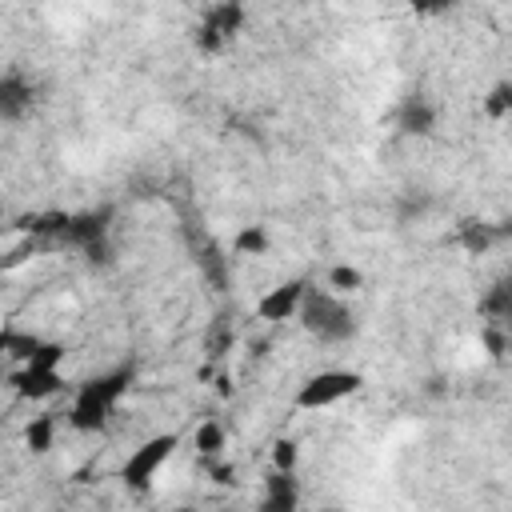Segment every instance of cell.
Wrapping results in <instances>:
<instances>
[{"label":"cell","mask_w":512,"mask_h":512,"mask_svg":"<svg viewBox=\"0 0 512 512\" xmlns=\"http://www.w3.org/2000/svg\"><path fill=\"white\" fill-rule=\"evenodd\" d=\"M128 388H132V372L128 368H112V372L88 376L76 388V396H72L68 424L76 432H100V428H108V416L116 412V404L124 400Z\"/></svg>","instance_id":"1"},{"label":"cell","mask_w":512,"mask_h":512,"mask_svg":"<svg viewBox=\"0 0 512 512\" xmlns=\"http://www.w3.org/2000/svg\"><path fill=\"white\" fill-rule=\"evenodd\" d=\"M296 320H300V328H304L316 344H344V340L356 336V316H352V308H348L340 296L320 292V288H312V284H308V292H304V300H300Z\"/></svg>","instance_id":"2"},{"label":"cell","mask_w":512,"mask_h":512,"mask_svg":"<svg viewBox=\"0 0 512 512\" xmlns=\"http://www.w3.org/2000/svg\"><path fill=\"white\" fill-rule=\"evenodd\" d=\"M176 448H180V436H176V432H156V436H148L144 444H136V448L128 452V460H124V468H120V480H124L132 492H148L152 480L160 476V468L176 456Z\"/></svg>","instance_id":"3"},{"label":"cell","mask_w":512,"mask_h":512,"mask_svg":"<svg viewBox=\"0 0 512 512\" xmlns=\"http://www.w3.org/2000/svg\"><path fill=\"white\" fill-rule=\"evenodd\" d=\"M244 20H248V8L236 4V0L208 4L204 16H200V24H196V32H192V40H196V48L204 56H216V52H224L236 40V32L244 28Z\"/></svg>","instance_id":"4"},{"label":"cell","mask_w":512,"mask_h":512,"mask_svg":"<svg viewBox=\"0 0 512 512\" xmlns=\"http://www.w3.org/2000/svg\"><path fill=\"white\" fill-rule=\"evenodd\" d=\"M364 384L360 372H348V368H324L316 376H308L300 388H296V408L304 412H320V408H332L348 396H356Z\"/></svg>","instance_id":"5"},{"label":"cell","mask_w":512,"mask_h":512,"mask_svg":"<svg viewBox=\"0 0 512 512\" xmlns=\"http://www.w3.org/2000/svg\"><path fill=\"white\" fill-rule=\"evenodd\" d=\"M304 292H308V280H280L276 288H268L256 300V320H264V324H288V320H296Z\"/></svg>","instance_id":"6"},{"label":"cell","mask_w":512,"mask_h":512,"mask_svg":"<svg viewBox=\"0 0 512 512\" xmlns=\"http://www.w3.org/2000/svg\"><path fill=\"white\" fill-rule=\"evenodd\" d=\"M12 392L20 400H52L56 392H64V376L60 368H36V364H24L20 372H12Z\"/></svg>","instance_id":"7"},{"label":"cell","mask_w":512,"mask_h":512,"mask_svg":"<svg viewBox=\"0 0 512 512\" xmlns=\"http://www.w3.org/2000/svg\"><path fill=\"white\" fill-rule=\"evenodd\" d=\"M32 100H36V88L24 72H4L0 76V120H8V124L24 120Z\"/></svg>","instance_id":"8"},{"label":"cell","mask_w":512,"mask_h":512,"mask_svg":"<svg viewBox=\"0 0 512 512\" xmlns=\"http://www.w3.org/2000/svg\"><path fill=\"white\" fill-rule=\"evenodd\" d=\"M256 512H300V480H296V472H268Z\"/></svg>","instance_id":"9"},{"label":"cell","mask_w":512,"mask_h":512,"mask_svg":"<svg viewBox=\"0 0 512 512\" xmlns=\"http://www.w3.org/2000/svg\"><path fill=\"white\" fill-rule=\"evenodd\" d=\"M104 232H108V212H80V216H68L64 220L60 240L92 252L96 244H104Z\"/></svg>","instance_id":"10"},{"label":"cell","mask_w":512,"mask_h":512,"mask_svg":"<svg viewBox=\"0 0 512 512\" xmlns=\"http://www.w3.org/2000/svg\"><path fill=\"white\" fill-rule=\"evenodd\" d=\"M396 124H400V132H408V136H428V132L436 128V108H432L424 96H408V100L400 104V112H396Z\"/></svg>","instance_id":"11"},{"label":"cell","mask_w":512,"mask_h":512,"mask_svg":"<svg viewBox=\"0 0 512 512\" xmlns=\"http://www.w3.org/2000/svg\"><path fill=\"white\" fill-rule=\"evenodd\" d=\"M24 448L32 456H44V452L56 448V416L52 412H40V416H32L24 424Z\"/></svg>","instance_id":"12"},{"label":"cell","mask_w":512,"mask_h":512,"mask_svg":"<svg viewBox=\"0 0 512 512\" xmlns=\"http://www.w3.org/2000/svg\"><path fill=\"white\" fill-rule=\"evenodd\" d=\"M224 444H228V432L220 420H200L196 432H192V448L204 456V460H220L224 456Z\"/></svg>","instance_id":"13"},{"label":"cell","mask_w":512,"mask_h":512,"mask_svg":"<svg viewBox=\"0 0 512 512\" xmlns=\"http://www.w3.org/2000/svg\"><path fill=\"white\" fill-rule=\"evenodd\" d=\"M268 248H272V240H268V228L264 224H244L232 236V252L236 256H264Z\"/></svg>","instance_id":"14"},{"label":"cell","mask_w":512,"mask_h":512,"mask_svg":"<svg viewBox=\"0 0 512 512\" xmlns=\"http://www.w3.org/2000/svg\"><path fill=\"white\" fill-rule=\"evenodd\" d=\"M364 284V272L356 268V264H332L328 268V288H332V296L340 292V296H348V292H356Z\"/></svg>","instance_id":"15"},{"label":"cell","mask_w":512,"mask_h":512,"mask_svg":"<svg viewBox=\"0 0 512 512\" xmlns=\"http://www.w3.org/2000/svg\"><path fill=\"white\" fill-rule=\"evenodd\" d=\"M300 464V444L292 436H276L272 440V472H296Z\"/></svg>","instance_id":"16"},{"label":"cell","mask_w":512,"mask_h":512,"mask_svg":"<svg viewBox=\"0 0 512 512\" xmlns=\"http://www.w3.org/2000/svg\"><path fill=\"white\" fill-rule=\"evenodd\" d=\"M508 308H512V296H508V284H492V292L480 300V312L492 320V324H504V316H508Z\"/></svg>","instance_id":"17"},{"label":"cell","mask_w":512,"mask_h":512,"mask_svg":"<svg viewBox=\"0 0 512 512\" xmlns=\"http://www.w3.org/2000/svg\"><path fill=\"white\" fill-rule=\"evenodd\" d=\"M484 112L492 116V120H504L508 112H512V84H496L492 92H488V100H484Z\"/></svg>","instance_id":"18"},{"label":"cell","mask_w":512,"mask_h":512,"mask_svg":"<svg viewBox=\"0 0 512 512\" xmlns=\"http://www.w3.org/2000/svg\"><path fill=\"white\" fill-rule=\"evenodd\" d=\"M496 228H488V224H464V248L468 252H488L492 244H496Z\"/></svg>","instance_id":"19"},{"label":"cell","mask_w":512,"mask_h":512,"mask_svg":"<svg viewBox=\"0 0 512 512\" xmlns=\"http://www.w3.org/2000/svg\"><path fill=\"white\" fill-rule=\"evenodd\" d=\"M64 360V344H52V340H40V348L24 360V364H36V368H60Z\"/></svg>","instance_id":"20"},{"label":"cell","mask_w":512,"mask_h":512,"mask_svg":"<svg viewBox=\"0 0 512 512\" xmlns=\"http://www.w3.org/2000/svg\"><path fill=\"white\" fill-rule=\"evenodd\" d=\"M480 336H484V344H488V356H496V360H500V356H504V348H508V340H504L500 324H488Z\"/></svg>","instance_id":"21"},{"label":"cell","mask_w":512,"mask_h":512,"mask_svg":"<svg viewBox=\"0 0 512 512\" xmlns=\"http://www.w3.org/2000/svg\"><path fill=\"white\" fill-rule=\"evenodd\" d=\"M212 484H236V464L232 460H212Z\"/></svg>","instance_id":"22"},{"label":"cell","mask_w":512,"mask_h":512,"mask_svg":"<svg viewBox=\"0 0 512 512\" xmlns=\"http://www.w3.org/2000/svg\"><path fill=\"white\" fill-rule=\"evenodd\" d=\"M0 356H8V328L0 332Z\"/></svg>","instance_id":"23"},{"label":"cell","mask_w":512,"mask_h":512,"mask_svg":"<svg viewBox=\"0 0 512 512\" xmlns=\"http://www.w3.org/2000/svg\"><path fill=\"white\" fill-rule=\"evenodd\" d=\"M168 512H196V508H188V504H180V508H168Z\"/></svg>","instance_id":"24"}]
</instances>
